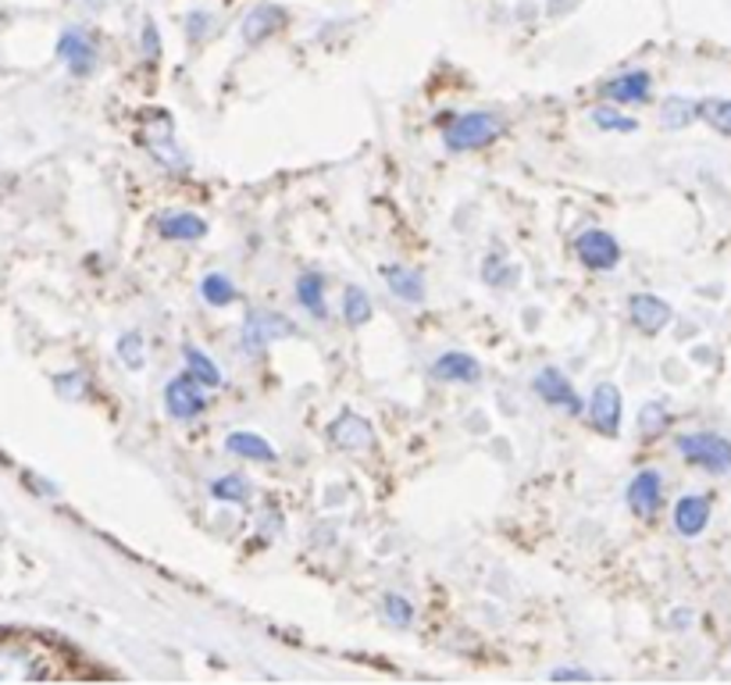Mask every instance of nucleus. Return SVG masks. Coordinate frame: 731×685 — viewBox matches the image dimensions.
<instances>
[{"instance_id": "24", "label": "nucleus", "mask_w": 731, "mask_h": 685, "mask_svg": "<svg viewBox=\"0 0 731 685\" xmlns=\"http://www.w3.org/2000/svg\"><path fill=\"white\" fill-rule=\"evenodd\" d=\"M699 119V105L696 100H685V97H667L664 108H660V122L667 129H685L689 122Z\"/></svg>"}, {"instance_id": "4", "label": "nucleus", "mask_w": 731, "mask_h": 685, "mask_svg": "<svg viewBox=\"0 0 731 685\" xmlns=\"http://www.w3.org/2000/svg\"><path fill=\"white\" fill-rule=\"evenodd\" d=\"M574 254L593 271H614L621 265V243L614 240L607 229H585L582 236L574 240Z\"/></svg>"}, {"instance_id": "6", "label": "nucleus", "mask_w": 731, "mask_h": 685, "mask_svg": "<svg viewBox=\"0 0 731 685\" xmlns=\"http://www.w3.org/2000/svg\"><path fill=\"white\" fill-rule=\"evenodd\" d=\"M628 318H632V326L643 335H657L671 326L674 311H671V304L660 301V296L635 293V296H628Z\"/></svg>"}, {"instance_id": "13", "label": "nucleus", "mask_w": 731, "mask_h": 685, "mask_svg": "<svg viewBox=\"0 0 731 685\" xmlns=\"http://www.w3.org/2000/svg\"><path fill=\"white\" fill-rule=\"evenodd\" d=\"M432 379L439 382H457V386H474L482 379L479 357H471L464 351H446L432 360Z\"/></svg>"}, {"instance_id": "22", "label": "nucleus", "mask_w": 731, "mask_h": 685, "mask_svg": "<svg viewBox=\"0 0 731 685\" xmlns=\"http://www.w3.org/2000/svg\"><path fill=\"white\" fill-rule=\"evenodd\" d=\"M200 296L208 301L211 307H228L239 301V293L233 286V279L222 276V271H211V276H203L200 282Z\"/></svg>"}, {"instance_id": "20", "label": "nucleus", "mask_w": 731, "mask_h": 685, "mask_svg": "<svg viewBox=\"0 0 731 685\" xmlns=\"http://www.w3.org/2000/svg\"><path fill=\"white\" fill-rule=\"evenodd\" d=\"M297 301L311 318L325 321L329 318V304H325V279L318 271H303L297 279Z\"/></svg>"}, {"instance_id": "32", "label": "nucleus", "mask_w": 731, "mask_h": 685, "mask_svg": "<svg viewBox=\"0 0 731 685\" xmlns=\"http://www.w3.org/2000/svg\"><path fill=\"white\" fill-rule=\"evenodd\" d=\"M147 58H158V33H153V25H147Z\"/></svg>"}, {"instance_id": "8", "label": "nucleus", "mask_w": 731, "mask_h": 685, "mask_svg": "<svg viewBox=\"0 0 731 685\" xmlns=\"http://www.w3.org/2000/svg\"><path fill=\"white\" fill-rule=\"evenodd\" d=\"M329 436L339 450H346V454H368V450L375 447V429H371V421L354 415V411H346V415L332 421Z\"/></svg>"}, {"instance_id": "1", "label": "nucleus", "mask_w": 731, "mask_h": 685, "mask_svg": "<svg viewBox=\"0 0 731 685\" xmlns=\"http://www.w3.org/2000/svg\"><path fill=\"white\" fill-rule=\"evenodd\" d=\"M65 653L50 643L25 636V632H0V682H33V678H65L72 675Z\"/></svg>"}, {"instance_id": "29", "label": "nucleus", "mask_w": 731, "mask_h": 685, "mask_svg": "<svg viewBox=\"0 0 731 685\" xmlns=\"http://www.w3.org/2000/svg\"><path fill=\"white\" fill-rule=\"evenodd\" d=\"M119 357L125 360V368L139 371L144 368V335L139 332H125L119 340Z\"/></svg>"}, {"instance_id": "19", "label": "nucleus", "mask_w": 731, "mask_h": 685, "mask_svg": "<svg viewBox=\"0 0 731 685\" xmlns=\"http://www.w3.org/2000/svg\"><path fill=\"white\" fill-rule=\"evenodd\" d=\"M386 282H389V293L400 296L404 304H421V301H425V279H421V271H414V268L389 265L386 268Z\"/></svg>"}, {"instance_id": "18", "label": "nucleus", "mask_w": 731, "mask_h": 685, "mask_svg": "<svg viewBox=\"0 0 731 685\" xmlns=\"http://www.w3.org/2000/svg\"><path fill=\"white\" fill-rule=\"evenodd\" d=\"M225 450L233 457H243V461H258V464H272L275 461V447L268 443L264 436H258V432H228L225 436Z\"/></svg>"}, {"instance_id": "12", "label": "nucleus", "mask_w": 731, "mask_h": 685, "mask_svg": "<svg viewBox=\"0 0 731 685\" xmlns=\"http://www.w3.org/2000/svg\"><path fill=\"white\" fill-rule=\"evenodd\" d=\"M628 507H632L639 518H653V514L660 511V500H664V486H660V472H639L632 482H628Z\"/></svg>"}, {"instance_id": "3", "label": "nucleus", "mask_w": 731, "mask_h": 685, "mask_svg": "<svg viewBox=\"0 0 731 685\" xmlns=\"http://www.w3.org/2000/svg\"><path fill=\"white\" fill-rule=\"evenodd\" d=\"M678 454H682L692 468H703L710 475H728L731 472V443L717 432L678 436Z\"/></svg>"}, {"instance_id": "23", "label": "nucleus", "mask_w": 731, "mask_h": 685, "mask_svg": "<svg viewBox=\"0 0 731 685\" xmlns=\"http://www.w3.org/2000/svg\"><path fill=\"white\" fill-rule=\"evenodd\" d=\"M183 357H186V368H189V375H194V379H197L200 386H208V390H218V386L225 382L214 360H211L208 354H203V351H197V346H186Z\"/></svg>"}, {"instance_id": "27", "label": "nucleus", "mask_w": 731, "mask_h": 685, "mask_svg": "<svg viewBox=\"0 0 731 685\" xmlns=\"http://www.w3.org/2000/svg\"><path fill=\"white\" fill-rule=\"evenodd\" d=\"M699 119L710 129H717L721 136H731V100H703L699 105Z\"/></svg>"}, {"instance_id": "17", "label": "nucleus", "mask_w": 731, "mask_h": 685, "mask_svg": "<svg viewBox=\"0 0 731 685\" xmlns=\"http://www.w3.org/2000/svg\"><path fill=\"white\" fill-rule=\"evenodd\" d=\"M710 525V500L707 497H682L674 503V528L689 539H696Z\"/></svg>"}, {"instance_id": "10", "label": "nucleus", "mask_w": 731, "mask_h": 685, "mask_svg": "<svg viewBox=\"0 0 731 685\" xmlns=\"http://www.w3.org/2000/svg\"><path fill=\"white\" fill-rule=\"evenodd\" d=\"M588 421L603 436H618L621 429V390L614 382H599L588 400Z\"/></svg>"}, {"instance_id": "9", "label": "nucleus", "mask_w": 731, "mask_h": 685, "mask_svg": "<svg viewBox=\"0 0 731 685\" xmlns=\"http://www.w3.org/2000/svg\"><path fill=\"white\" fill-rule=\"evenodd\" d=\"M282 335H297V326L275 311H250L247 326H243V343H247V351H264L268 343L282 340Z\"/></svg>"}, {"instance_id": "14", "label": "nucleus", "mask_w": 731, "mask_h": 685, "mask_svg": "<svg viewBox=\"0 0 731 685\" xmlns=\"http://www.w3.org/2000/svg\"><path fill=\"white\" fill-rule=\"evenodd\" d=\"M58 58L69 64V72H72V75H89V72L97 69V47L89 44L83 33H75V29L61 33V40H58Z\"/></svg>"}, {"instance_id": "31", "label": "nucleus", "mask_w": 731, "mask_h": 685, "mask_svg": "<svg viewBox=\"0 0 731 685\" xmlns=\"http://www.w3.org/2000/svg\"><path fill=\"white\" fill-rule=\"evenodd\" d=\"M554 678H557V682H563V678L588 682V678H596V675H593V671H585V668H557V671H554Z\"/></svg>"}, {"instance_id": "2", "label": "nucleus", "mask_w": 731, "mask_h": 685, "mask_svg": "<svg viewBox=\"0 0 731 685\" xmlns=\"http://www.w3.org/2000/svg\"><path fill=\"white\" fill-rule=\"evenodd\" d=\"M499 133H504V119L493 111H468L460 114V119H454V125L446 129V147L464 154V150H482L499 139Z\"/></svg>"}, {"instance_id": "25", "label": "nucleus", "mask_w": 731, "mask_h": 685, "mask_svg": "<svg viewBox=\"0 0 731 685\" xmlns=\"http://www.w3.org/2000/svg\"><path fill=\"white\" fill-rule=\"evenodd\" d=\"M382 617H386L393 628H410L414 625V607H410V600L400 597V592H386V597H382Z\"/></svg>"}, {"instance_id": "21", "label": "nucleus", "mask_w": 731, "mask_h": 685, "mask_svg": "<svg viewBox=\"0 0 731 685\" xmlns=\"http://www.w3.org/2000/svg\"><path fill=\"white\" fill-rule=\"evenodd\" d=\"M371 311H375V307H371V296L361 286H346L343 290V321H346V326H350V329L368 326Z\"/></svg>"}, {"instance_id": "16", "label": "nucleus", "mask_w": 731, "mask_h": 685, "mask_svg": "<svg viewBox=\"0 0 731 685\" xmlns=\"http://www.w3.org/2000/svg\"><path fill=\"white\" fill-rule=\"evenodd\" d=\"M158 232L169 243H197L208 236V222L194 211H172L158 222Z\"/></svg>"}, {"instance_id": "7", "label": "nucleus", "mask_w": 731, "mask_h": 685, "mask_svg": "<svg viewBox=\"0 0 731 685\" xmlns=\"http://www.w3.org/2000/svg\"><path fill=\"white\" fill-rule=\"evenodd\" d=\"M532 390L538 393V400L557 411H568V415H579L582 411V400L574 393V386L568 382V375H560L557 368H543L532 379Z\"/></svg>"}, {"instance_id": "5", "label": "nucleus", "mask_w": 731, "mask_h": 685, "mask_svg": "<svg viewBox=\"0 0 731 685\" xmlns=\"http://www.w3.org/2000/svg\"><path fill=\"white\" fill-rule=\"evenodd\" d=\"M164 407H169V415L175 421H194L197 415H203V407H208V400L200 393V382L194 375H178L169 386H164Z\"/></svg>"}, {"instance_id": "11", "label": "nucleus", "mask_w": 731, "mask_h": 685, "mask_svg": "<svg viewBox=\"0 0 731 685\" xmlns=\"http://www.w3.org/2000/svg\"><path fill=\"white\" fill-rule=\"evenodd\" d=\"M649 89H653L649 72L635 69V72L614 75L610 83H603V97H607L610 105H618V108H632V105H646Z\"/></svg>"}, {"instance_id": "28", "label": "nucleus", "mask_w": 731, "mask_h": 685, "mask_svg": "<svg viewBox=\"0 0 731 685\" xmlns=\"http://www.w3.org/2000/svg\"><path fill=\"white\" fill-rule=\"evenodd\" d=\"M593 122H596V129H603V133H635L639 129V122L621 114L618 108H596Z\"/></svg>"}, {"instance_id": "26", "label": "nucleus", "mask_w": 731, "mask_h": 685, "mask_svg": "<svg viewBox=\"0 0 731 685\" xmlns=\"http://www.w3.org/2000/svg\"><path fill=\"white\" fill-rule=\"evenodd\" d=\"M211 497L222 503H243L250 497V482L243 475H222L211 482Z\"/></svg>"}, {"instance_id": "30", "label": "nucleus", "mask_w": 731, "mask_h": 685, "mask_svg": "<svg viewBox=\"0 0 731 685\" xmlns=\"http://www.w3.org/2000/svg\"><path fill=\"white\" fill-rule=\"evenodd\" d=\"M667 425V407L660 404V400H653V404H646L643 411H639V429H643L646 436L660 432Z\"/></svg>"}, {"instance_id": "15", "label": "nucleus", "mask_w": 731, "mask_h": 685, "mask_svg": "<svg viewBox=\"0 0 731 685\" xmlns=\"http://www.w3.org/2000/svg\"><path fill=\"white\" fill-rule=\"evenodd\" d=\"M286 25V11L278 4H258L243 19V40L247 44H264L268 36H275Z\"/></svg>"}]
</instances>
